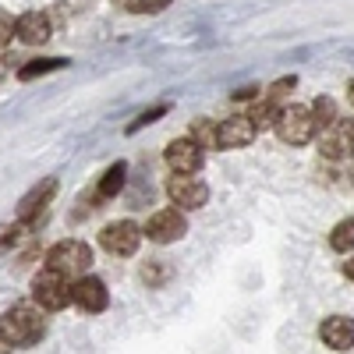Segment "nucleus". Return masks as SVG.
Returning a JSON list of instances; mask_svg holds the SVG:
<instances>
[{
  "label": "nucleus",
  "instance_id": "4468645a",
  "mask_svg": "<svg viewBox=\"0 0 354 354\" xmlns=\"http://www.w3.org/2000/svg\"><path fill=\"white\" fill-rule=\"evenodd\" d=\"M15 36L28 46H43L50 39V18L43 11H25L15 25Z\"/></svg>",
  "mask_w": 354,
  "mask_h": 354
},
{
  "label": "nucleus",
  "instance_id": "2eb2a0df",
  "mask_svg": "<svg viewBox=\"0 0 354 354\" xmlns=\"http://www.w3.org/2000/svg\"><path fill=\"white\" fill-rule=\"evenodd\" d=\"M124 177H128V163H113L106 167V174L100 177V185H96V198H113V195H121L124 188Z\"/></svg>",
  "mask_w": 354,
  "mask_h": 354
},
{
  "label": "nucleus",
  "instance_id": "5701e85b",
  "mask_svg": "<svg viewBox=\"0 0 354 354\" xmlns=\"http://www.w3.org/2000/svg\"><path fill=\"white\" fill-rule=\"evenodd\" d=\"M294 85H298V78H294V75L277 78V82L270 85V93H266V100H270V103H283V100H287V93H290Z\"/></svg>",
  "mask_w": 354,
  "mask_h": 354
},
{
  "label": "nucleus",
  "instance_id": "9d476101",
  "mask_svg": "<svg viewBox=\"0 0 354 354\" xmlns=\"http://www.w3.org/2000/svg\"><path fill=\"white\" fill-rule=\"evenodd\" d=\"M259 135L255 121L248 113H234L227 117V121L216 124V138H220V149H245V145H252Z\"/></svg>",
  "mask_w": 354,
  "mask_h": 354
},
{
  "label": "nucleus",
  "instance_id": "a878e982",
  "mask_svg": "<svg viewBox=\"0 0 354 354\" xmlns=\"http://www.w3.org/2000/svg\"><path fill=\"white\" fill-rule=\"evenodd\" d=\"M255 93H259V88H252V85H248V88H238V93H234V100H252Z\"/></svg>",
  "mask_w": 354,
  "mask_h": 354
},
{
  "label": "nucleus",
  "instance_id": "a211bd4d",
  "mask_svg": "<svg viewBox=\"0 0 354 354\" xmlns=\"http://www.w3.org/2000/svg\"><path fill=\"white\" fill-rule=\"evenodd\" d=\"M330 248L340 252V255H347V252L354 248V220H340V223L333 227V234H330Z\"/></svg>",
  "mask_w": 354,
  "mask_h": 354
},
{
  "label": "nucleus",
  "instance_id": "7ed1b4c3",
  "mask_svg": "<svg viewBox=\"0 0 354 354\" xmlns=\"http://www.w3.org/2000/svg\"><path fill=\"white\" fill-rule=\"evenodd\" d=\"M273 131H277L280 142H287V145H305V142H312V135H315L312 106H301V103L283 106L280 117H277V124H273Z\"/></svg>",
  "mask_w": 354,
  "mask_h": 354
},
{
  "label": "nucleus",
  "instance_id": "aec40b11",
  "mask_svg": "<svg viewBox=\"0 0 354 354\" xmlns=\"http://www.w3.org/2000/svg\"><path fill=\"white\" fill-rule=\"evenodd\" d=\"M312 117H315V128H319V131L330 128V124L337 121V103H333L330 96H319V100L312 103Z\"/></svg>",
  "mask_w": 354,
  "mask_h": 354
},
{
  "label": "nucleus",
  "instance_id": "b1692460",
  "mask_svg": "<svg viewBox=\"0 0 354 354\" xmlns=\"http://www.w3.org/2000/svg\"><path fill=\"white\" fill-rule=\"evenodd\" d=\"M170 0H128V11L135 15H153V11H163Z\"/></svg>",
  "mask_w": 354,
  "mask_h": 354
},
{
  "label": "nucleus",
  "instance_id": "f257e3e1",
  "mask_svg": "<svg viewBox=\"0 0 354 354\" xmlns=\"http://www.w3.org/2000/svg\"><path fill=\"white\" fill-rule=\"evenodd\" d=\"M0 333H4L15 347H36L46 333V319H43V308L39 305H15L0 315Z\"/></svg>",
  "mask_w": 354,
  "mask_h": 354
},
{
  "label": "nucleus",
  "instance_id": "cd10ccee",
  "mask_svg": "<svg viewBox=\"0 0 354 354\" xmlns=\"http://www.w3.org/2000/svg\"><path fill=\"white\" fill-rule=\"evenodd\" d=\"M344 277H347V280H354V255L344 262Z\"/></svg>",
  "mask_w": 354,
  "mask_h": 354
},
{
  "label": "nucleus",
  "instance_id": "1a4fd4ad",
  "mask_svg": "<svg viewBox=\"0 0 354 354\" xmlns=\"http://www.w3.org/2000/svg\"><path fill=\"white\" fill-rule=\"evenodd\" d=\"M71 305H78L82 312H88V315H96V312H103L106 305H110V294H106V283L100 280V277H78L75 283H71Z\"/></svg>",
  "mask_w": 354,
  "mask_h": 354
},
{
  "label": "nucleus",
  "instance_id": "c85d7f7f",
  "mask_svg": "<svg viewBox=\"0 0 354 354\" xmlns=\"http://www.w3.org/2000/svg\"><path fill=\"white\" fill-rule=\"evenodd\" d=\"M347 103H354V78L347 82Z\"/></svg>",
  "mask_w": 354,
  "mask_h": 354
},
{
  "label": "nucleus",
  "instance_id": "4be33fe9",
  "mask_svg": "<svg viewBox=\"0 0 354 354\" xmlns=\"http://www.w3.org/2000/svg\"><path fill=\"white\" fill-rule=\"evenodd\" d=\"M163 113H167V103H160V106H153V110H145V113H138V117H135V121L128 124V135H135V131H142L145 124H156V121H160V117H163Z\"/></svg>",
  "mask_w": 354,
  "mask_h": 354
},
{
  "label": "nucleus",
  "instance_id": "dca6fc26",
  "mask_svg": "<svg viewBox=\"0 0 354 354\" xmlns=\"http://www.w3.org/2000/svg\"><path fill=\"white\" fill-rule=\"evenodd\" d=\"M61 68H68L64 57H36V61H28V64L18 68V82H32V78H39V75L61 71Z\"/></svg>",
  "mask_w": 354,
  "mask_h": 354
},
{
  "label": "nucleus",
  "instance_id": "bb28decb",
  "mask_svg": "<svg viewBox=\"0 0 354 354\" xmlns=\"http://www.w3.org/2000/svg\"><path fill=\"white\" fill-rule=\"evenodd\" d=\"M11 351H15V344H11L4 333H0V354H11Z\"/></svg>",
  "mask_w": 354,
  "mask_h": 354
},
{
  "label": "nucleus",
  "instance_id": "393cba45",
  "mask_svg": "<svg viewBox=\"0 0 354 354\" xmlns=\"http://www.w3.org/2000/svg\"><path fill=\"white\" fill-rule=\"evenodd\" d=\"M15 25H18V18H11L4 8H0V46H8L15 39Z\"/></svg>",
  "mask_w": 354,
  "mask_h": 354
},
{
  "label": "nucleus",
  "instance_id": "ddd939ff",
  "mask_svg": "<svg viewBox=\"0 0 354 354\" xmlns=\"http://www.w3.org/2000/svg\"><path fill=\"white\" fill-rule=\"evenodd\" d=\"M319 337H322V344L333 347V351H351V347H354V319H347V315L322 319Z\"/></svg>",
  "mask_w": 354,
  "mask_h": 354
},
{
  "label": "nucleus",
  "instance_id": "0eeeda50",
  "mask_svg": "<svg viewBox=\"0 0 354 354\" xmlns=\"http://www.w3.org/2000/svg\"><path fill=\"white\" fill-rule=\"evenodd\" d=\"M145 238L156 241V245H170V241H181L188 234V220L181 209H160L149 216V223H145Z\"/></svg>",
  "mask_w": 354,
  "mask_h": 354
},
{
  "label": "nucleus",
  "instance_id": "39448f33",
  "mask_svg": "<svg viewBox=\"0 0 354 354\" xmlns=\"http://www.w3.org/2000/svg\"><path fill=\"white\" fill-rule=\"evenodd\" d=\"M142 238H145V234H142V227L135 220H117V223H106L100 230V245L110 255H135Z\"/></svg>",
  "mask_w": 354,
  "mask_h": 354
},
{
  "label": "nucleus",
  "instance_id": "f03ea898",
  "mask_svg": "<svg viewBox=\"0 0 354 354\" xmlns=\"http://www.w3.org/2000/svg\"><path fill=\"white\" fill-rule=\"evenodd\" d=\"M88 266H93V248H88L85 241H75V238L57 241V245L46 252V270L64 273V277H71V280L85 277Z\"/></svg>",
  "mask_w": 354,
  "mask_h": 354
},
{
  "label": "nucleus",
  "instance_id": "423d86ee",
  "mask_svg": "<svg viewBox=\"0 0 354 354\" xmlns=\"http://www.w3.org/2000/svg\"><path fill=\"white\" fill-rule=\"evenodd\" d=\"M167 195L170 202L177 205V209H202L205 202H209V188H205V181H198V177L192 174H174L167 181Z\"/></svg>",
  "mask_w": 354,
  "mask_h": 354
},
{
  "label": "nucleus",
  "instance_id": "f8f14e48",
  "mask_svg": "<svg viewBox=\"0 0 354 354\" xmlns=\"http://www.w3.org/2000/svg\"><path fill=\"white\" fill-rule=\"evenodd\" d=\"M53 195H57V177H43V181H39L32 192H25V195H21V202H18L15 216H18L21 223H28L32 216H39V213L46 209Z\"/></svg>",
  "mask_w": 354,
  "mask_h": 354
},
{
  "label": "nucleus",
  "instance_id": "f3484780",
  "mask_svg": "<svg viewBox=\"0 0 354 354\" xmlns=\"http://www.w3.org/2000/svg\"><path fill=\"white\" fill-rule=\"evenodd\" d=\"M248 117L255 121V128H262V131H266V128H273V124H277V117H280V106H277V103H270V100L262 96V100H259V103H255V106L248 110Z\"/></svg>",
  "mask_w": 354,
  "mask_h": 354
},
{
  "label": "nucleus",
  "instance_id": "6e6552de",
  "mask_svg": "<svg viewBox=\"0 0 354 354\" xmlns=\"http://www.w3.org/2000/svg\"><path fill=\"white\" fill-rule=\"evenodd\" d=\"M319 153L326 160H347L354 153V121H337L319 131Z\"/></svg>",
  "mask_w": 354,
  "mask_h": 354
},
{
  "label": "nucleus",
  "instance_id": "c756f323",
  "mask_svg": "<svg viewBox=\"0 0 354 354\" xmlns=\"http://www.w3.org/2000/svg\"><path fill=\"white\" fill-rule=\"evenodd\" d=\"M351 177H354V174H351Z\"/></svg>",
  "mask_w": 354,
  "mask_h": 354
},
{
  "label": "nucleus",
  "instance_id": "6ab92c4d",
  "mask_svg": "<svg viewBox=\"0 0 354 354\" xmlns=\"http://www.w3.org/2000/svg\"><path fill=\"white\" fill-rule=\"evenodd\" d=\"M188 138L198 142L202 149H220V138H216V124H213V121H195Z\"/></svg>",
  "mask_w": 354,
  "mask_h": 354
},
{
  "label": "nucleus",
  "instance_id": "412c9836",
  "mask_svg": "<svg viewBox=\"0 0 354 354\" xmlns=\"http://www.w3.org/2000/svg\"><path fill=\"white\" fill-rule=\"evenodd\" d=\"M142 280L149 283V287H160L163 280H167V266H163V259H149L142 266Z\"/></svg>",
  "mask_w": 354,
  "mask_h": 354
},
{
  "label": "nucleus",
  "instance_id": "20e7f679",
  "mask_svg": "<svg viewBox=\"0 0 354 354\" xmlns=\"http://www.w3.org/2000/svg\"><path fill=\"white\" fill-rule=\"evenodd\" d=\"M71 277H64V273H53V270H43L39 277H36V283H32V298H36V305L43 308V312H61V308H68L71 305Z\"/></svg>",
  "mask_w": 354,
  "mask_h": 354
},
{
  "label": "nucleus",
  "instance_id": "9b49d317",
  "mask_svg": "<svg viewBox=\"0 0 354 354\" xmlns=\"http://www.w3.org/2000/svg\"><path fill=\"white\" fill-rule=\"evenodd\" d=\"M167 167L174 174H198V167H202V145L192 142L188 135L185 138H174L167 145Z\"/></svg>",
  "mask_w": 354,
  "mask_h": 354
}]
</instances>
